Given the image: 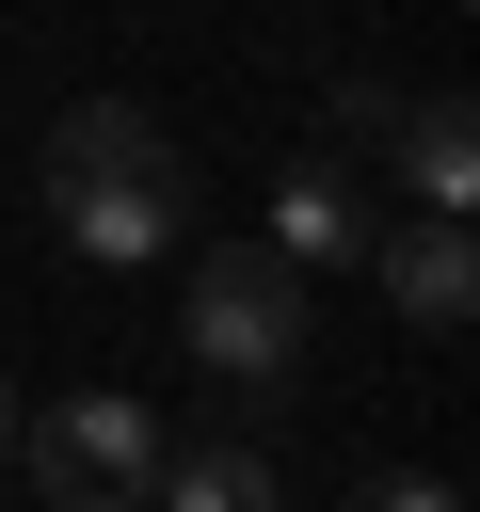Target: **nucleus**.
<instances>
[{"label":"nucleus","instance_id":"1a4fd4ad","mask_svg":"<svg viewBox=\"0 0 480 512\" xmlns=\"http://www.w3.org/2000/svg\"><path fill=\"white\" fill-rule=\"evenodd\" d=\"M0 448H16V416H0Z\"/></svg>","mask_w":480,"mask_h":512},{"label":"nucleus","instance_id":"20e7f679","mask_svg":"<svg viewBox=\"0 0 480 512\" xmlns=\"http://www.w3.org/2000/svg\"><path fill=\"white\" fill-rule=\"evenodd\" d=\"M368 272H384V304H400L416 336H464V320H480V240H464L448 208H416V224H368Z\"/></svg>","mask_w":480,"mask_h":512},{"label":"nucleus","instance_id":"423d86ee","mask_svg":"<svg viewBox=\"0 0 480 512\" xmlns=\"http://www.w3.org/2000/svg\"><path fill=\"white\" fill-rule=\"evenodd\" d=\"M384 160H400L416 208L464 224V192H480V112H464V96H400V112H384Z\"/></svg>","mask_w":480,"mask_h":512},{"label":"nucleus","instance_id":"7ed1b4c3","mask_svg":"<svg viewBox=\"0 0 480 512\" xmlns=\"http://www.w3.org/2000/svg\"><path fill=\"white\" fill-rule=\"evenodd\" d=\"M160 400H128V384H80V400H32V432H16V464H32V496L48 512H144V480H160Z\"/></svg>","mask_w":480,"mask_h":512},{"label":"nucleus","instance_id":"39448f33","mask_svg":"<svg viewBox=\"0 0 480 512\" xmlns=\"http://www.w3.org/2000/svg\"><path fill=\"white\" fill-rule=\"evenodd\" d=\"M368 224H384V208H368L336 160L272 176V256H288V272H368Z\"/></svg>","mask_w":480,"mask_h":512},{"label":"nucleus","instance_id":"6e6552de","mask_svg":"<svg viewBox=\"0 0 480 512\" xmlns=\"http://www.w3.org/2000/svg\"><path fill=\"white\" fill-rule=\"evenodd\" d=\"M352 512H464V480H432V464H384V480H368Z\"/></svg>","mask_w":480,"mask_h":512},{"label":"nucleus","instance_id":"f03ea898","mask_svg":"<svg viewBox=\"0 0 480 512\" xmlns=\"http://www.w3.org/2000/svg\"><path fill=\"white\" fill-rule=\"evenodd\" d=\"M176 336H192V368H208L224 400H272V384L304 368V272H288L272 240H224V256H192Z\"/></svg>","mask_w":480,"mask_h":512},{"label":"nucleus","instance_id":"f257e3e1","mask_svg":"<svg viewBox=\"0 0 480 512\" xmlns=\"http://www.w3.org/2000/svg\"><path fill=\"white\" fill-rule=\"evenodd\" d=\"M48 224H64L80 272H160V256L192 240V160H176V128L128 112V96H80V112L48 128Z\"/></svg>","mask_w":480,"mask_h":512},{"label":"nucleus","instance_id":"0eeeda50","mask_svg":"<svg viewBox=\"0 0 480 512\" xmlns=\"http://www.w3.org/2000/svg\"><path fill=\"white\" fill-rule=\"evenodd\" d=\"M144 512H288V480H272V448H256V432H192V448H160Z\"/></svg>","mask_w":480,"mask_h":512}]
</instances>
